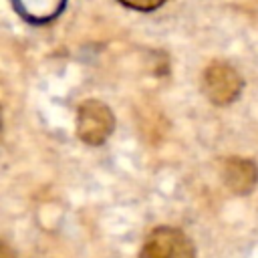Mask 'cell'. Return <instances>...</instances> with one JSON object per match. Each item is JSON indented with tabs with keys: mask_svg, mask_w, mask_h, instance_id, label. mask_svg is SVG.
<instances>
[{
	"mask_svg": "<svg viewBox=\"0 0 258 258\" xmlns=\"http://www.w3.org/2000/svg\"><path fill=\"white\" fill-rule=\"evenodd\" d=\"M123 6H127V8H135V10H155V8H159L165 0H119Z\"/></svg>",
	"mask_w": 258,
	"mask_h": 258,
	"instance_id": "cell-6",
	"label": "cell"
},
{
	"mask_svg": "<svg viewBox=\"0 0 258 258\" xmlns=\"http://www.w3.org/2000/svg\"><path fill=\"white\" fill-rule=\"evenodd\" d=\"M64 4L67 0H14L18 14L32 24H44L54 20L62 12Z\"/></svg>",
	"mask_w": 258,
	"mask_h": 258,
	"instance_id": "cell-5",
	"label": "cell"
},
{
	"mask_svg": "<svg viewBox=\"0 0 258 258\" xmlns=\"http://www.w3.org/2000/svg\"><path fill=\"white\" fill-rule=\"evenodd\" d=\"M115 119L111 109L97 101L89 99L81 103L77 111V137L87 145H101L113 131Z\"/></svg>",
	"mask_w": 258,
	"mask_h": 258,
	"instance_id": "cell-1",
	"label": "cell"
},
{
	"mask_svg": "<svg viewBox=\"0 0 258 258\" xmlns=\"http://www.w3.org/2000/svg\"><path fill=\"white\" fill-rule=\"evenodd\" d=\"M220 175L226 187L234 194H248L258 181V167L250 159L228 157L220 165Z\"/></svg>",
	"mask_w": 258,
	"mask_h": 258,
	"instance_id": "cell-4",
	"label": "cell"
},
{
	"mask_svg": "<svg viewBox=\"0 0 258 258\" xmlns=\"http://www.w3.org/2000/svg\"><path fill=\"white\" fill-rule=\"evenodd\" d=\"M0 258H14V256H12V252H10V248H8L6 244L2 246V254H0Z\"/></svg>",
	"mask_w": 258,
	"mask_h": 258,
	"instance_id": "cell-7",
	"label": "cell"
},
{
	"mask_svg": "<svg viewBox=\"0 0 258 258\" xmlns=\"http://www.w3.org/2000/svg\"><path fill=\"white\" fill-rule=\"evenodd\" d=\"M139 258H196V250L183 232L161 226L149 232Z\"/></svg>",
	"mask_w": 258,
	"mask_h": 258,
	"instance_id": "cell-2",
	"label": "cell"
},
{
	"mask_svg": "<svg viewBox=\"0 0 258 258\" xmlns=\"http://www.w3.org/2000/svg\"><path fill=\"white\" fill-rule=\"evenodd\" d=\"M242 91V79L228 62H212L204 73V93L214 105L232 103Z\"/></svg>",
	"mask_w": 258,
	"mask_h": 258,
	"instance_id": "cell-3",
	"label": "cell"
}]
</instances>
